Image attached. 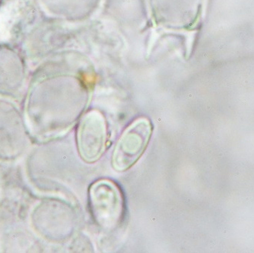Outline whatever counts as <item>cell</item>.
<instances>
[{"label":"cell","instance_id":"cell-3","mask_svg":"<svg viewBox=\"0 0 254 253\" xmlns=\"http://www.w3.org/2000/svg\"><path fill=\"white\" fill-rule=\"evenodd\" d=\"M151 135V125L147 119L134 122L124 131L116 145L112 159L116 171L129 170L146 151Z\"/></svg>","mask_w":254,"mask_h":253},{"label":"cell","instance_id":"cell-4","mask_svg":"<svg viewBox=\"0 0 254 253\" xmlns=\"http://www.w3.org/2000/svg\"><path fill=\"white\" fill-rule=\"evenodd\" d=\"M107 126L104 116L97 111L90 112L82 119L77 132L80 156L87 163H94L104 152Z\"/></svg>","mask_w":254,"mask_h":253},{"label":"cell","instance_id":"cell-2","mask_svg":"<svg viewBox=\"0 0 254 253\" xmlns=\"http://www.w3.org/2000/svg\"><path fill=\"white\" fill-rule=\"evenodd\" d=\"M89 205L96 224L104 230L116 228L123 218L122 192L116 183L110 180H98L90 186Z\"/></svg>","mask_w":254,"mask_h":253},{"label":"cell","instance_id":"cell-5","mask_svg":"<svg viewBox=\"0 0 254 253\" xmlns=\"http://www.w3.org/2000/svg\"><path fill=\"white\" fill-rule=\"evenodd\" d=\"M25 75V66L21 58L7 46H2L0 48V91H18Z\"/></svg>","mask_w":254,"mask_h":253},{"label":"cell","instance_id":"cell-1","mask_svg":"<svg viewBox=\"0 0 254 253\" xmlns=\"http://www.w3.org/2000/svg\"><path fill=\"white\" fill-rule=\"evenodd\" d=\"M37 17L36 0H0V43L8 47L26 38Z\"/></svg>","mask_w":254,"mask_h":253}]
</instances>
